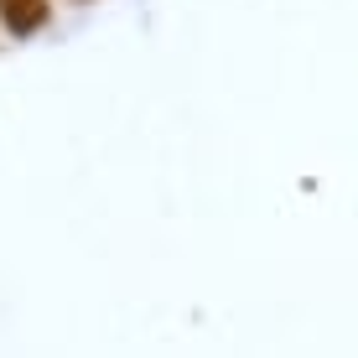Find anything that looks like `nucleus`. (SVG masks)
<instances>
[{"instance_id": "1", "label": "nucleus", "mask_w": 358, "mask_h": 358, "mask_svg": "<svg viewBox=\"0 0 358 358\" xmlns=\"http://www.w3.org/2000/svg\"><path fill=\"white\" fill-rule=\"evenodd\" d=\"M47 16H52V6L47 0H0V21H6L16 36H31L47 27Z\"/></svg>"}]
</instances>
